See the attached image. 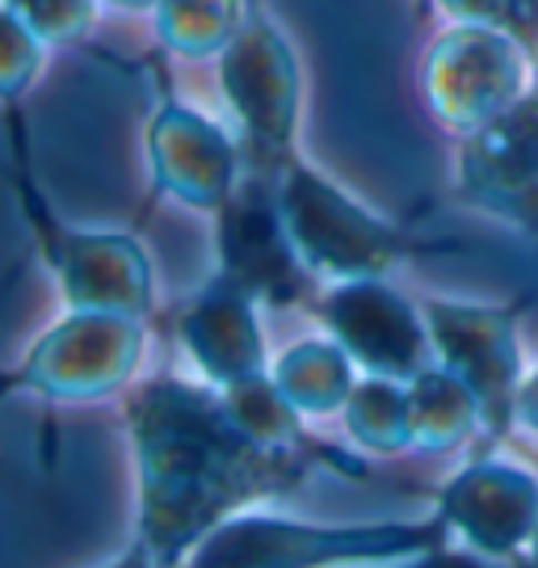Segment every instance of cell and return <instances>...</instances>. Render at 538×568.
<instances>
[{
	"label": "cell",
	"mask_w": 538,
	"mask_h": 568,
	"mask_svg": "<svg viewBox=\"0 0 538 568\" xmlns=\"http://www.w3.org/2000/svg\"><path fill=\"white\" fill-rule=\"evenodd\" d=\"M455 26H500L505 0H434Z\"/></svg>",
	"instance_id": "23"
},
{
	"label": "cell",
	"mask_w": 538,
	"mask_h": 568,
	"mask_svg": "<svg viewBox=\"0 0 538 568\" xmlns=\"http://www.w3.org/2000/svg\"><path fill=\"white\" fill-rule=\"evenodd\" d=\"M9 143H13V190L39 236V248L68 307L77 312H122V316H152V262L131 232H84L63 227L51 206L42 203L39 182L30 178V148L21 131L18 105H9Z\"/></svg>",
	"instance_id": "4"
},
{
	"label": "cell",
	"mask_w": 538,
	"mask_h": 568,
	"mask_svg": "<svg viewBox=\"0 0 538 568\" xmlns=\"http://www.w3.org/2000/svg\"><path fill=\"white\" fill-rule=\"evenodd\" d=\"M232 417L240 422V429H248L257 438L261 447H274V450H307L319 447L303 434V413L286 396L282 387L274 384L270 371H261L253 379H240L232 387H220Z\"/></svg>",
	"instance_id": "19"
},
{
	"label": "cell",
	"mask_w": 538,
	"mask_h": 568,
	"mask_svg": "<svg viewBox=\"0 0 538 568\" xmlns=\"http://www.w3.org/2000/svg\"><path fill=\"white\" fill-rule=\"evenodd\" d=\"M526 568H538V527H535V539H530V548H526Z\"/></svg>",
	"instance_id": "28"
},
{
	"label": "cell",
	"mask_w": 538,
	"mask_h": 568,
	"mask_svg": "<svg viewBox=\"0 0 538 568\" xmlns=\"http://www.w3.org/2000/svg\"><path fill=\"white\" fill-rule=\"evenodd\" d=\"M220 93L236 122L244 164L274 169L300 152L303 119V72L300 55L270 9L253 0L240 34L227 42L220 60Z\"/></svg>",
	"instance_id": "5"
},
{
	"label": "cell",
	"mask_w": 538,
	"mask_h": 568,
	"mask_svg": "<svg viewBox=\"0 0 538 568\" xmlns=\"http://www.w3.org/2000/svg\"><path fill=\"white\" fill-rule=\"evenodd\" d=\"M9 13H18L47 47H72L98 21L101 0H4Z\"/></svg>",
	"instance_id": "20"
},
{
	"label": "cell",
	"mask_w": 538,
	"mask_h": 568,
	"mask_svg": "<svg viewBox=\"0 0 538 568\" xmlns=\"http://www.w3.org/2000/svg\"><path fill=\"white\" fill-rule=\"evenodd\" d=\"M455 530L438 509L420 523H295L244 509L202 539L185 568H370L441 551Z\"/></svg>",
	"instance_id": "2"
},
{
	"label": "cell",
	"mask_w": 538,
	"mask_h": 568,
	"mask_svg": "<svg viewBox=\"0 0 538 568\" xmlns=\"http://www.w3.org/2000/svg\"><path fill=\"white\" fill-rule=\"evenodd\" d=\"M270 375L303 417H333L349 405V396L358 387V363L333 337L295 342L286 354L274 358Z\"/></svg>",
	"instance_id": "15"
},
{
	"label": "cell",
	"mask_w": 538,
	"mask_h": 568,
	"mask_svg": "<svg viewBox=\"0 0 538 568\" xmlns=\"http://www.w3.org/2000/svg\"><path fill=\"white\" fill-rule=\"evenodd\" d=\"M126 429L140 467V544L160 568H181L211 530L261 501L286 497L316 467L366 471L333 447H261L240 429L220 387L177 375L131 387Z\"/></svg>",
	"instance_id": "1"
},
{
	"label": "cell",
	"mask_w": 538,
	"mask_h": 568,
	"mask_svg": "<svg viewBox=\"0 0 538 568\" xmlns=\"http://www.w3.org/2000/svg\"><path fill=\"white\" fill-rule=\"evenodd\" d=\"M177 342L211 387H232L270 371L261 304L223 274H211L177 316Z\"/></svg>",
	"instance_id": "14"
},
{
	"label": "cell",
	"mask_w": 538,
	"mask_h": 568,
	"mask_svg": "<svg viewBox=\"0 0 538 568\" xmlns=\"http://www.w3.org/2000/svg\"><path fill=\"white\" fill-rule=\"evenodd\" d=\"M312 312L366 375H387L408 384L425 366L438 363L434 333L420 304H413L387 278L328 283V291L312 300Z\"/></svg>",
	"instance_id": "10"
},
{
	"label": "cell",
	"mask_w": 538,
	"mask_h": 568,
	"mask_svg": "<svg viewBox=\"0 0 538 568\" xmlns=\"http://www.w3.org/2000/svg\"><path fill=\"white\" fill-rule=\"evenodd\" d=\"M370 568H479V565H463L459 556H450V551H425V556H408V560H392V565H370Z\"/></svg>",
	"instance_id": "24"
},
{
	"label": "cell",
	"mask_w": 538,
	"mask_h": 568,
	"mask_svg": "<svg viewBox=\"0 0 538 568\" xmlns=\"http://www.w3.org/2000/svg\"><path fill=\"white\" fill-rule=\"evenodd\" d=\"M349 438L366 455H404L417 450V417H413V392L404 379L387 375H362L349 405L341 408Z\"/></svg>",
	"instance_id": "17"
},
{
	"label": "cell",
	"mask_w": 538,
	"mask_h": 568,
	"mask_svg": "<svg viewBox=\"0 0 538 568\" xmlns=\"http://www.w3.org/2000/svg\"><path fill=\"white\" fill-rule=\"evenodd\" d=\"M500 30H509L518 47L526 51V60L535 63L538 72V0H505V21Z\"/></svg>",
	"instance_id": "22"
},
{
	"label": "cell",
	"mask_w": 538,
	"mask_h": 568,
	"mask_svg": "<svg viewBox=\"0 0 538 568\" xmlns=\"http://www.w3.org/2000/svg\"><path fill=\"white\" fill-rule=\"evenodd\" d=\"M253 0H164L152 13V30L164 55L220 60L240 34Z\"/></svg>",
	"instance_id": "18"
},
{
	"label": "cell",
	"mask_w": 538,
	"mask_h": 568,
	"mask_svg": "<svg viewBox=\"0 0 538 568\" xmlns=\"http://www.w3.org/2000/svg\"><path fill=\"white\" fill-rule=\"evenodd\" d=\"M455 194L471 211L538 236V84L500 119L459 140Z\"/></svg>",
	"instance_id": "12"
},
{
	"label": "cell",
	"mask_w": 538,
	"mask_h": 568,
	"mask_svg": "<svg viewBox=\"0 0 538 568\" xmlns=\"http://www.w3.org/2000/svg\"><path fill=\"white\" fill-rule=\"evenodd\" d=\"M420 312L434 333V349L446 371H455L476 392L484 408V429L505 438L518 426V396L526 384L521 366L518 304H467V300H420Z\"/></svg>",
	"instance_id": "9"
},
{
	"label": "cell",
	"mask_w": 538,
	"mask_h": 568,
	"mask_svg": "<svg viewBox=\"0 0 538 568\" xmlns=\"http://www.w3.org/2000/svg\"><path fill=\"white\" fill-rule=\"evenodd\" d=\"M408 392H413V417H417V450L446 455L463 447L476 429H484V408L476 392L441 363L425 366L417 379H408Z\"/></svg>",
	"instance_id": "16"
},
{
	"label": "cell",
	"mask_w": 538,
	"mask_h": 568,
	"mask_svg": "<svg viewBox=\"0 0 538 568\" xmlns=\"http://www.w3.org/2000/svg\"><path fill=\"white\" fill-rule=\"evenodd\" d=\"M438 514L476 556L518 560L538 527V476L505 459H476L446 480Z\"/></svg>",
	"instance_id": "13"
},
{
	"label": "cell",
	"mask_w": 538,
	"mask_h": 568,
	"mask_svg": "<svg viewBox=\"0 0 538 568\" xmlns=\"http://www.w3.org/2000/svg\"><path fill=\"white\" fill-rule=\"evenodd\" d=\"M278 199L303 265L328 283L387 278L396 265L441 248H459L455 241H417L413 232L375 215L303 152H295L278 169Z\"/></svg>",
	"instance_id": "3"
},
{
	"label": "cell",
	"mask_w": 538,
	"mask_h": 568,
	"mask_svg": "<svg viewBox=\"0 0 538 568\" xmlns=\"http://www.w3.org/2000/svg\"><path fill=\"white\" fill-rule=\"evenodd\" d=\"M518 422L526 429H535V434H538V371H530V375H526V384H521Z\"/></svg>",
	"instance_id": "25"
},
{
	"label": "cell",
	"mask_w": 538,
	"mask_h": 568,
	"mask_svg": "<svg viewBox=\"0 0 538 568\" xmlns=\"http://www.w3.org/2000/svg\"><path fill=\"white\" fill-rule=\"evenodd\" d=\"M42 60H47V42L18 18V13H0V89L4 102L18 105L26 89L39 81Z\"/></svg>",
	"instance_id": "21"
},
{
	"label": "cell",
	"mask_w": 538,
	"mask_h": 568,
	"mask_svg": "<svg viewBox=\"0 0 538 568\" xmlns=\"http://www.w3.org/2000/svg\"><path fill=\"white\" fill-rule=\"evenodd\" d=\"M164 0H101V9H114V13H156Z\"/></svg>",
	"instance_id": "27"
},
{
	"label": "cell",
	"mask_w": 538,
	"mask_h": 568,
	"mask_svg": "<svg viewBox=\"0 0 538 568\" xmlns=\"http://www.w3.org/2000/svg\"><path fill=\"white\" fill-rule=\"evenodd\" d=\"M148 349V321L122 312H77L42 333L9 375V392L55 405H89L131 387Z\"/></svg>",
	"instance_id": "6"
},
{
	"label": "cell",
	"mask_w": 538,
	"mask_h": 568,
	"mask_svg": "<svg viewBox=\"0 0 538 568\" xmlns=\"http://www.w3.org/2000/svg\"><path fill=\"white\" fill-rule=\"evenodd\" d=\"M101 568H160V565H156V556H152V551H148L140 539H135L131 548L122 551L119 560H110V565H101Z\"/></svg>",
	"instance_id": "26"
},
{
	"label": "cell",
	"mask_w": 538,
	"mask_h": 568,
	"mask_svg": "<svg viewBox=\"0 0 538 568\" xmlns=\"http://www.w3.org/2000/svg\"><path fill=\"white\" fill-rule=\"evenodd\" d=\"M538 84L535 63L500 26H450L429 42L420 93L450 135H476Z\"/></svg>",
	"instance_id": "7"
},
{
	"label": "cell",
	"mask_w": 538,
	"mask_h": 568,
	"mask_svg": "<svg viewBox=\"0 0 538 568\" xmlns=\"http://www.w3.org/2000/svg\"><path fill=\"white\" fill-rule=\"evenodd\" d=\"M215 274L244 286L261 307L312 304V270L303 265L278 199V173L244 164L232 199L215 211Z\"/></svg>",
	"instance_id": "8"
},
{
	"label": "cell",
	"mask_w": 538,
	"mask_h": 568,
	"mask_svg": "<svg viewBox=\"0 0 538 568\" xmlns=\"http://www.w3.org/2000/svg\"><path fill=\"white\" fill-rule=\"evenodd\" d=\"M148 169L152 194L181 203L202 215H215L244 173V148L223 122L181 102L173 89H160V102L148 119Z\"/></svg>",
	"instance_id": "11"
}]
</instances>
